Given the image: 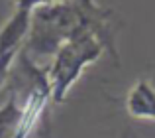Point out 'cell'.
Segmentation results:
<instances>
[{"instance_id": "52a82bcc", "label": "cell", "mask_w": 155, "mask_h": 138, "mask_svg": "<svg viewBox=\"0 0 155 138\" xmlns=\"http://www.w3.org/2000/svg\"><path fill=\"white\" fill-rule=\"evenodd\" d=\"M2 83H4V81H2V79H0V87H2Z\"/></svg>"}, {"instance_id": "7a4b0ae2", "label": "cell", "mask_w": 155, "mask_h": 138, "mask_svg": "<svg viewBox=\"0 0 155 138\" xmlns=\"http://www.w3.org/2000/svg\"><path fill=\"white\" fill-rule=\"evenodd\" d=\"M104 50V42L91 28L77 32L61 43L59 50L51 55V63L45 67L53 103H63L67 99L71 87L81 79L83 71L94 63Z\"/></svg>"}, {"instance_id": "8992f818", "label": "cell", "mask_w": 155, "mask_h": 138, "mask_svg": "<svg viewBox=\"0 0 155 138\" xmlns=\"http://www.w3.org/2000/svg\"><path fill=\"white\" fill-rule=\"evenodd\" d=\"M6 130H8V128H0V138H4V134H6Z\"/></svg>"}, {"instance_id": "5b68a950", "label": "cell", "mask_w": 155, "mask_h": 138, "mask_svg": "<svg viewBox=\"0 0 155 138\" xmlns=\"http://www.w3.org/2000/svg\"><path fill=\"white\" fill-rule=\"evenodd\" d=\"M120 138H140V136H137L136 132H132V130H126V132H124V134H122Z\"/></svg>"}, {"instance_id": "3957f363", "label": "cell", "mask_w": 155, "mask_h": 138, "mask_svg": "<svg viewBox=\"0 0 155 138\" xmlns=\"http://www.w3.org/2000/svg\"><path fill=\"white\" fill-rule=\"evenodd\" d=\"M14 2L16 8L12 16L0 28V79L2 81H6L16 57L26 46L31 24V12L35 8L30 0H14Z\"/></svg>"}, {"instance_id": "6da1fadb", "label": "cell", "mask_w": 155, "mask_h": 138, "mask_svg": "<svg viewBox=\"0 0 155 138\" xmlns=\"http://www.w3.org/2000/svg\"><path fill=\"white\" fill-rule=\"evenodd\" d=\"M84 28H91L100 36L104 47L118 61L112 12L100 8L94 0H55L34 8L24 51L34 61L51 57L61 43Z\"/></svg>"}, {"instance_id": "277c9868", "label": "cell", "mask_w": 155, "mask_h": 138, "mask_svg": "<svg viewBox=\"0 0 155 138\" xmlns=\"http://www.w3.org/2000/svg\"><path fill=\"white\" fill-rule=\"evenodd\" d=\"M126 111L132 119L155 122V87L147 79H140L126 97Z\"/></svg>"}]
</instances>
